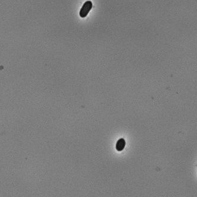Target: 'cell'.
I'll return each instance as SVG.
<instances>
[{"label":"cell","mask_w":197,"mask_h":197,"mask_svg":"<svg viewBox=\"0 0 197 197\" xmlns=\"http://www.w3.org/2000/svg\"><path fill=\"white\" fill-rule=\"evenodd\" d=\"M92 1H87L86 3L83 4V7H81L80 11V16L81 18H85L87 16V14H89V11H90L92 9Z\"/></svg>","instance_id":"6da1fadb"},{"label":"cell","mask_w":197,"mask_h":197,"mask_svg":"<svg viewBox=\"0 0 197 197\" xmlns=\"http://www.w3.org/2000/svg\"><path fill=\"white\" fill-rule=\"evenodd\" d=\"M126 145L125 140L123 139H120L116 143V148L118 151H122L124 149Z\"/></svg>","instance_id":"7a4b0ae2"}]
</instances>
